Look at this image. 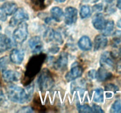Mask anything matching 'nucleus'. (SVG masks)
<instances>
[{"instance_id": "nucleus-1", "label": "nucleus", "mask_w": 121, "mask_h": 113, "mask_svg": "<svg viewBox=\"0 0 121 113\" xmlns=\"http://www.w3.org/2000/svg\"><path fill=\"white\" fill-rule=\"evenodd\" d=\"M46 59V55L40 53L31 56L27 64L22 84L24 86L30 84L38 73L41 71V67Z\"/></svg>"}, {"instance_id": "nucleus-2", "label": "nucleus", "mask_w": 121, "mask_h": 113, "mask_svg": "<svg viewBox=\"0 0 121 113\" xmlns=\"http://www.w3.org/2000/svg\"><path fill=\"white\" fill-rule=\"evenodd\" d=\"M34 85H28L26 88H23L15 85H9L7 87V97L11 101L17 103L24 104L28 102L32 98Z\"/></svg>"}, {"instance_id": "nucleus-3", "label": "nucleus", "mask_w": 121, "mask_h": 113, "mask_svg": "<svg viewBox=\"0 0 121 113\" xmlns=\"http://www.w3.org/2000/svg\"><path fill=\"white\" fill-rule=\"evenodd\" d=\"M37 84L41 91H46L53 88L54 81L50 71L47 68H44L37 80Z\"/></svg>"}, {"instance_id": "nucleus-4", "label": "nucleus", "mask_w": 121, "mask_h": 113, "mask_svg": "<svg viewBox=\"0 0 121 113\" xmlns=\"http://www.w3.org/2000/svg\"><path fill=\"white\" fill-rule=\"evenodd\" d=\"M28 36V25L22 22L18 25V27L13 32V37L14 42L17 44H21L27 39Z\"/></svg>"}, {"instance_id": "nucleus-5", "label": "nucleus", "mask_w": 121, "mask_h": 113, "mask_svg": "<svg viewBox=\"0 0 121 113\" xmlns=\"http://www.w3.org/2000/svg\"><path fill=\"white\" fill-rule=\"evenodd\" d=\"M29 19V16L27 12L23 8H19L15 12L14 15L12 16L9 21V25L12 27L18 25L22 22Z\"/></svg>"}, {"instance_id": "nucleus-6", "label": "nucleus", "mask_w": 121, "mask_h": 113, "mask_svg": "<svg viewBox=\"0 0 121 113\" xmlns=\"http://www.w3.org/2000/svg\"><path fill=\"white\" fill-rule=\"evenodd\" d=\"M115 58L111 52L105 51L102 53L100 56V64L102 67L106 69H112L115 67Z\"/></svg>"}, {"instance_id": "nucleus-7", "label": "nucleus", "mask_w": 121, "mask_h": 113, "mask_svg": "<svg viewBox=\"0 0 121 113\" xmlns=\"http://www.w3.org/2000/svg\"><path fill=\"white\" fill-rule=\"evenodd\" d=\"M64 16H65V24L68 25H72L76 22L78 19V10L74 7H67L65 9Z\"/></svg>"}, {"instance_id": "nucleus-8", "label": "nucleus", "mask_w": 121, "mask_h": 113, "mask_svg": "<svg viewBox=\"0 0 121 113\" xmlns=\"http://www.w3.org/2000/svg\"><path fill=\"white\" fill-rule=\"evenodd\" d=\"M68 64V55L65 52H63L59 58L53 63L54 69L58 71H64L66 69Z\"/></svg>"}, {"instance_id": "nucleus-9", "label": "nucleus", "mask_w": 121, "mask_h": 113, "mask_svg": "<svg viewBox=\"0 0 121 113\" xmlns=\"http://www.w3.org/2000/svg\"><path fill=\"white\" fill-rule=\"evenodd\" d=\"M21 74L15 71L8 69L2 71V77L5 82L7 83H13L18 81L20 78Z\"/></svg>"}, {"instance_id": "nucleus-10", "label": "nucleus", "mask_w": 121, "mask_h": 113, "mask_svg": "<svg viewBox=\"0 0 121 113\" xmlns=\"http://www.w3.org/2000/svg\"><path fill=\"white\" fill-rule=\"evenodd\" d=\"M83 69L79 65H75L72 66L70 71H69L65 75V78L68 82L75 80L80 77L83 74Z\"/></svg>"}, {"instance_id": "nucleus-11", "label": "nucleus", "mask_w": 121, "mask_h": 113, "mask_svg": "<svg viewBox=\"0 0 121 113\" xmlns=\"http://www.w3.org/2000/svg\"><path fill=\"white\" fill-rule=\"evenodd\" d=\"M28 45L32 52L35 54L40 52L42 50L43 46L41 38L39 36H34L31 38L28 41Z\"/></svg>"}, {"instance_id": "nucleus-12", "label": "nucleus", "mask_w": 121, "mask_h": 113, "mask_svg": "<svg viewBox=\"0 0 121 113\" xmlns=\"http://www.w3.org/2000/svg\"><path fill=\"white\" fill-rule=\"evenodd\" d=\"M92 22L95 29L102 31L105 27L107 21L102 14L98 13L93 16Z\"/></svg>"}, {"instance_id": "nucleus-13", "label": "nucleus", "mask_w": 121, "mask_h": 113, "mask_svg": "<svg viewBox=\"0 0 121 113\" xmlns=\"http://www.w3.org/2000/svg\"><path fill=\"white\" fill-rule=\"evenodd\" d=\"M24 52L21 49H14L11 51L9 55L11 61L15 64H21L24 58Z\"/></svg>"}, {"instance_id": "nucleus-14", "label": "nucleus", "mask_w": 121, "mask_h": 113, "mask_svg": "<svg viewBox=\"0 0 121 113\" xmlns=\"http://www.w3.org/2000/svg\"><path fill=\"white\" fill-rule=\"evenodd\" d=\"M108 42V40L105 35L103 34L98 35L96 36L94 40V42H93L94 51H96L104 49L107 46Z\"/></svg>"}, {"instance_id": "nucleus-15", "label": "nucleus", "mask_w": 121, "mask_h": 113, "mask_svg": "<svg viewBox=\"0 0 121 113\" xmlns=\"http://www.w3.org/2000/svg\"><path fill=\"white\" fill-rule=\"evenodd\" d=\"M112 75H113L112 73L109 71L107 69L101 67L96 72V78L98 81L104 82L111 79L112 77Z\"/></svg>"}, {"instance_id": "nucleus-16", "label": "nucleus", "mask_w": 121, "mask_h": 113, "mask_svg": "<svg viewBox=\"0 0 121 113\" xmlns=\"http://www.w3.org/2000/svg\"><path fill=\"white\" fill-rule=\"evenodd\" d=\"M11 46L12 44L10 39L5 34H0V54L10 49Z\"/></svg>"}, {"instance_id": "nucleus-17", "label": "nucleus", "mask_w": 121, "mask_h": 113, "mask_svg": "<svg viewBox=\"0 0 121 113\" xmlns=\"http://www.w3.org/2000/svg\"><path fill=\"white\" fill-rule=\"evenodd\" d=\"M78 46L82 50L89 51L92 47V41L88 36H83L78 41Z\"/></svg>"}, {"instance_id": "nucleus-18", "label": "nucleus", "mask_w": 121, "mask_h": 113, "mask_svg": "<svg viewBox=\"0 0 121 113\" xmlns=\"http://www.w3.org/2000/svg\"><path fill=\"white\" fill-rule=\"evenodd\" d=\"M1 8L3 9V10L4 11V12L8 16L14 14L18 9L17 5L14 2H5L2 5Z\"/></svg>"}, {"instance_id": "nucleus-19", "label": "nucleus", "mask_w": 121, "mask_h": 113, "mask_svg": "<svg viewBox=\"0 0 121 113\" xmlns=\"http://www.w3.org/2000/svg\"><path fill=\"white\" fill-rule=\"evenodd\" d=\"M51 16L53 20L57 22H61L64 16L63 12L61 8L58 7H54L50 10Z\"/></svg>"}, {"instance_id": "nucleus-20", "label": "nucleus", "mask_w": 121, "mask_h": 113, "mask_svg": "<svg viewBox=\"0 0 121 113\" xmlns=\"http://www.w3.org/2000/svg\"><path fill=\"white\" fill-rule=\"evenodd\" d=\"M50 3V0H31V5L35 11L43 10Z\"/></svg>"}, {"instance_id": "nucleus-21", "label": "nucleus", "mask_w": 121, "mask_h": 113, "mask_svg": "<svg viewBox=\"0 0 121 113\" xmlns=\"http://www.w3.org/2000/svg\"><path fill=\"white\" fill-rule=\"evenodd\" d=\"M114 22L112 20L107 21L106 25L104 29L102 30L103 35L105 36H109L113 32V29H114Z\"/></svg>"}, {"instance_id": "nucleus-22", "label": "nucleus", "mask_w": 121, "mask_h": 113, "mask_svg": "<svg viewBox=\"0 0 121 113\" xmlns=\"http://www.w3.org/2000/svg\"><path fill=\"white\" fill-rule=\"evenodd\" d=\"M105 89L107 92L106 97L111 98L112 97L113 93H116L119 90V88L116 85L113 84H108L105 86Z\"/></svg>"}, {"instance_id": "nucleus-23", "label": "nucleus", "mask_w": 121, "mask_h": 113, "mask_svg": "<svg viewBox=\"0 0 121 113\" xmlns=\"http://www.w3.org/2000/svg\"><path fill=\"white\" fill-rule=\"evenodd\" d=\"M54 33H55V31L54 29L50 28H47L44 33L43 38L44 41L47 43L53 41L54 40Z\"/></svg>"}, {"instance_id": "nucleus-24", "label": "nucleus", "mask_w": 121, "mask_h": 113, "mask_svg": "<svg viewBox=\"0 0 121 113\" xmlns=\"http://www.w3.org/2000/svg\"><path fill=\"white\" fill-rule=\"evenodd\" d=\"M93 100L96 102H104V90L102 88H97L95 91L94 96H93Z\"/></svg>"}, {"instance_id": "nucleus-25", "label": "nucleus", "mask_w": 121, "mask_h": 113, "mask_svg": "<svg viewBox=\"0 0 121 113\" xmlns=\"http://www.w3.org/2000/svg\"><path fill=\"white\" fill-rule=\"evenodd\" d=\"M91 8L88 5H83L80 8V16L81 18L85 19L91 15Z\"/></svg>"}, {"instance_id": "nucleus-26", "label": "nucleus", "mask_w": 121, "mask_h": 113, "mask_svg": "<svg viewBox=\"0 0 121 113\" xmlns=\"http://www.w3.org/2000/svg\"><path fill=\"white\" fill-rule=\"evenodd\" d=\"M113 50L111 54L115 58L121 57V44H113Z\"/></svg>"}, {"instance_id": "nucleus-27", "label": "nucleus", "mask_w": 121, "mask_h": 113, "mask_svg": "<svg viewBox=\"0 0 121 113\" xmlns=\"http://www.w3.org/2000/svg\"><path fill=\"white\" fill-rule=\"evenodd\" d=\"M111 113H121V101L120 100H117L113 102L111 106Z\"/></svg>"}, {"instance_id": "nucleus-28", "label": "nucleus", "mask_w": 121, "mask_h": 113, "mask_svg": "<svg viewBox=\"0 0 121 113\" xmlns=\"http://www.w3.org/2000/svg\"><path fill=\"white\" fill-rule=\"evenodd\" d=\"M9 64V59L7 56L0 58V71H4L7 68Z\"/></svg>"}, {"instance_id": "nucleus-29", "label": "nucleus", "mask_w": 121, "mask_h": 113, "mask_svg": "<svg viewBox=\"0 0 121 113\" xmlns=\"http://www.w3.org/2000/svg\"><path fill=\"white\" fill-rule=\"evenodd\" d=\"M78 109L80 113H92V108L87 104H78Z\"/></svg>"}, {"instance_id": "nucleus-30", "label": "nucleus", "mask_w": 121, "mask_h": 113, "mask_svg": "<svg viewBox=\"0 0 121 113\" xmlns=\"http://www.w3.org/2000/svg\"><path fill=\"white\" fill-rule=\"evenodd\" d=\"M121 44V31L118 30L113 34V44Z\"/></svg>"}, {"instance_id": "nucleus-31", "label": "nucleus", "mask_w": 121, "mask_h": 113, "mask_svg": "<svg viewBox=\"0 0 121 113\" xmlns=\"http://www.w3.org/2000/svg\"><path fill=\"white\" fill-rule=\"evenodd\" d=\"M53 41L57 44H62L63 42V40L61 36V35L60 34V32L55 31V33H54V40Z\"/></svg>"}, {"instance_id": "nucleus-32", "label": "nucleus", "mask_w": 121, "mask_h": 113, "mask_svg": "<svg viewBox=\"0 0 121 113\" xmlns=\"http://www.w3.org/2000/svg\"><path fill=\"white\" fill-rule=\"evenodd\" d=\"M7 16H8V15L6 14L3 9L1 7H0V21H5L7 19Z\"/></svg>"}, {"instance_id": "nucleus-33", "label": "nucleus", "mask_w": 121, "mask_h": 113, "mask_svg": "<svg viewBox=\"0 0 121 113\" xmlns=\"http://www.w3.org/2000/svg\"><path fill=\"white\" fill-rule=\"evenodd\" d=\"M92 112L94 113H104V110L102 109L101 107L96 104H93L92 107Z\"/></svg>"}, {"instance_id": "nucleus-34", "label": "nucleus", "mask_w": 121, "mask_h": 113, "mask_svg": "<svg viewBox=\"0 0 121 113\" xmlns=\"http://www.w3.org/2000/svg\"><path fill=\"white\" fill-rule=\"evenodd\" d=\"M18 112H19V113H32V112H33V110L32 109V108H31L30 107H29V106H26V107H24L22 108H21Z\"/></svg>"}, {"instance_id": "nucleus-35", "label": "nucleus", "mask_w": 121, "mask_h": 113, "mask_svg": "<svg viewBox=\"0 0 121 113\" xmlns=\"http://www.w3.org/2000/svg\"><path fill=\"white\" fill-rule=\"evenodd\" d=\"M96 74V72L95 69H91L88 72V77L92 80L95 78Z\"/></svg>"}, {"instance_id": "nucleus-36", "label": "nucleus", "mask_w": 121, "mask_h": 113, "mask_svg": "<svg viewBox=\"0 0 121 113\" xmlns=\"http://www.w3.org/2000/svg\"><path fill=\"white\" fill-rule=\"evenodd\" d=\"M59 50H60V48L59 47H57V46H53L48 49V51H49V52L52 53V54H56V53L58 52Z\"/></svg>"}, {"instance_id": "nucleus-37", "label": "nucleus", "mask_w": 121, "mask_h": 113, "mask_svg": "<svg viewBox=\"0 0 121 113\" xmlns=\"http://www.w3.org/2000/svg\"><path fill=\"white\" fill-rule=\"evenodd\" d=\"M117 72L118 74H121V60L118 62L117 65Z\"/></svg>"}, {"instance_id": "nucleus-38", "label": "nucleus", "mask_w": 121, "mask_h": 113, "mask_svg": "<svg viewBox=\"0 0 121 113\" xmlns=\"http://www.w3.org/2000/svg\"><path fill=\"white\" fill-rule=\"evenodd\" d=\"M4 101H5L4 94L2 89L0 88V102H2Z\"/></svg>"}, {"instance_id": "nucleus-39", "label": "nucleus", "mask_w": 121, "mask_h": 113, "mask_svg": "<svg viewBox=\"0 0 121 113\" xmlns=\"http://www.w3.org/2000/svg\"><path fill=\"white\" fill-rule=\"evenodd\" d=\"M101 4L96 5V6H95L93 9H95V11H101L102 9V5H100Z\"/></svg>"}, {"instance_id": "nucleus-40", "label": "nucleus", "mask_w": 121, "mask_h": 113, "mask_svg": "<svg viewBox=\"0 0 121 113\" xmlns=\"http://www.w3.org/2000/svg\"><path fill=\"white\" fill-rule=\"evenodd\" d=\"M99 0H83V2L86 3H95L98 2Z\"/></svg>"}, {"instance_id": "nucleus-41", "label": "nucleus", "mask_w": 121, "mask_h": 113, "mask_svg": "<svg viewBox=\"0 0 121 113\" xmlns=\"http://www.w3.org/2000/svg\"><path fill=\"white\" fill-rule=\"evenodd\" d=\"M117 7L121 11V0H118L117 1Z\"/></svg>"}, {"instance_id": "nucleus-42", "label": "nucleus", "mask_w": 121, "mask_h": 113, "mask_svg": "<svg viewBox=\"0 0 121 113\" xmlns=\"http://www.w3.org/2000/svg\"><path fill=\"white\" fill-rule=\"evenodd\" d=\"M117 26H118V27H119V28H121V18L120 20H118V22H117Z\"/></svg>"}, {"instance_id": "nucleus-43", "label": "nucleus", "mask_w": 121, "mask_h": 113, "mask_svg": "<svg viewBox=\"0 0 121 113\" xmlns=\"http://www.w3.org/2000/svg\"><path fill=\"white\" fill-rule=\"evenodd\" d=\"M56 1L57 2H65L66 0H56Z\"/></svg>"}, {"instance_id": "nucleus-44", "label": "nucleus", "mask_w": 121, "mask_h": 113, "mask_svg": "<svg viewBox=\"0 0 121 113\" xmlns=\"http://www.w3.org/2000/svg\"><path fill=\"white\" fill-rule=\"evenodd\" d=\"M105 1H106V2H112L113 0H105Z\"/></svg>"}, {"instance_id": "nucleus-45", "label": "nucleus", "mask_w": 121, "mask_h": 113, "mask_svg": "<svg viewBox=\"0 0 121 113\" xmlns=\"http://www.w3.org/2000/svg\"><path fill=\"white\" fill-rule=\"evenodd\" d=\"M1 29H2V27H1V25H0V31L1 30Z\"/></svg>"}]
</instances>
